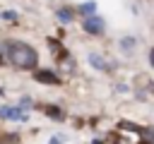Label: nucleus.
Wrapping results in <instances>:
<instances>
[{"label":"nucleus","instance_id":"1","mask_svg":"<svg viewBox=\"0 0 154 144\" xmlns=\"http://www.w3.org/2000/svg\"><path fill=\"white\" fill-rule=\"evenodd\" d=\"M7 58L19 70H34L38 65V53L24 41H7Z\"/></svg>","mask_w":154,"mask_h":144},{"label":"nucleus","instance_id":"2","mask_svg":"<svg viewBox=\"0 0 154 144\" xmlns=\"http://www.w3.org/2000/svg\"><path fill=\"white\" fill-rule=\"evenodd\" d=\"M82 29H84L87 34H91V36H101V34L106 31V22H103L101 17H96V14H91V17H84Z\"/></svg>","mask_w":154,"mask_h":144},{"label":"nucleus","instance_id":"3","mask_svg":"<svg viewBox=\"0 0 154 144\" xmlns=\"http://www.w3.org/2000/svg\"><path fill=\"white\" fill-rule=\"evenodd\" d=\"M0 118H5V120H17V122L29 120L26 110H19V108H12V106H2V108H0Z\"/></svg>","mask_w":154,"mask_h":144},{"label":"nucleus","instance_id":"4","mask_svg":"<svg viewBox=\"0 0 154 144\" xmlns=\"http://www.w3.org/2000/svg\"><path fill=\"white\" fill-rule=\"evenodd\" d=\"M34 77H36V82H43V84H58V82H60L53 70H36Z\"/></svg>","mask_w":154,"mask_h":144},{"label":"nucleus","instance_id":"5","mask_svg":"<svg viewBox=\"0 0 154 144\" xmlns=\"http://www.w3.org/2000/svg\"><path fill=\"white\" fill-rule=\"evenodd\" d=\"M77 12H79V14H84V17H91V14H96V0H87V2L77 5Z\"/></svg>","mask_w":154,"mask_h":144},{"label":"nucleus","instance_id":"6","mask_svg":"<svg viewBox=\"0 0 154 144\" xmlns=\"http://www.w3.org/2000/svg\"><path fill=\"white\" fill-rule=\"evenodd\" d=\"M135 46H137V41H135L132 36H125V38L120 41V50H123V53H132Z\"/></svg>","mask_w":154,"mask_h":144},{"label":"nucleus","instance_id":"7","mask_svg":"<svg viewBox=\"0 0 154 144\" xmlns=\"http://www.w3.org/2000/svg\"><path fill=\"white\" fill-rule=\"evenodd\" d=\"M89 62H91V67H96V70H106L103 58H101V55H96V53H89Z\"/></svg>","mask_w":154,"mask_h":144},{"label":"nucleus","instance_id":"8","mask_svg":"<svg viewBox=\"0 0 154 144\" xmlns=\"http://www.w3.org/2000/svg\"><path fill=\"white\" fill-rule=\"evenodd\" d=\"M58 19H60V22H65V24H67V22H72V10L60 7V10H58Z\"/></svg>","mask_w":154,"mask_h":144},{"label":"nucleus","instance_id":"9","mask_svg":"<svg viewBox=\"0 0 154 144\" xmlns=\"http://www.w3.org/2000/svg\"><path fill=\"white\" fill-rule=\"evenodd\" d=\"M46 115H51V118L60 120V118H63V110H60V108H55V106H48V108H46Z\"/></svg>","mask_w":154,"mask_h":144},{"label":"nucleus","instance_id":"10","mask_svg":"<svg viewBox=\"0 0 154 144\" xmlns=\"http://www.w3.org/2000/svg\"><path fill=\"white\" fill-rule=\"evenodd\" d=\"M0 17H5V19H10V22H14V19H17V14H14V12H2Z\"/></svg>","mask_w":154,"mask_h":144},{"label":"nucleus","instance_id":"11","mask_svg":"<svg viewBox=\"0 0 154 144\" xmlns=\"http://www.w3.org/2000/svg\"><path fill=\"white\" fill-rule=\"evenodd\" d=\"M19 103H22V106H24V108H29V106H31V98H26V96H24V98H22V101H19Z\"/></svg>","mask_w":154,"mask_h":144},{"label":"nucleus","instance_id":"12","mask_svg":"<svg viewBox=\"0 0 154 144\" xmlns=\"http://www.w3.org/2000/svg\"><path fill=\"white\" fill-rule=\"evenodd\" d=\"M60 142H65V137H53L51 139V144H60Z\"/></svg>","mask_w":154,"mask_h":144},{"label":"nucleus","instance_id":"13","mask_svg":"<svg viewBox=\"0 0 154 144\" xmlns=\"http://www.w3.org/2000/svg\"><path fill=\"white\" fill-rule=\"evenodd\" d=\"M149 62H152V67H154V48H149Z\"/></svg>","mask_w":154,"mask_h":144},{"label":"nucleus","instance_id":"14","mask_svg":"<svg viewBox=\"0 0 154 144\" xmlns=\"http://www.w3.org/2000/svg\"><path fill=\"white\" fill-rule=\"evenodd\" d=\"M91 144H103V142H101V139H94V142H91Z\"/></svg>","mask_w":154,"mask_h":144},{"label":"nucleus","instance_id":"15","mask_svg":"<svg viewBox=\"0 0 154 144\" xmlns=\"http://www.w3.org/2000/svg\"><path fill=\"white\" fill-rule=\"evenodd\" d=\"M0 62H2V53H0Z\"/></svg>","mask_w":154,"mask_h":144}]
</instances>
